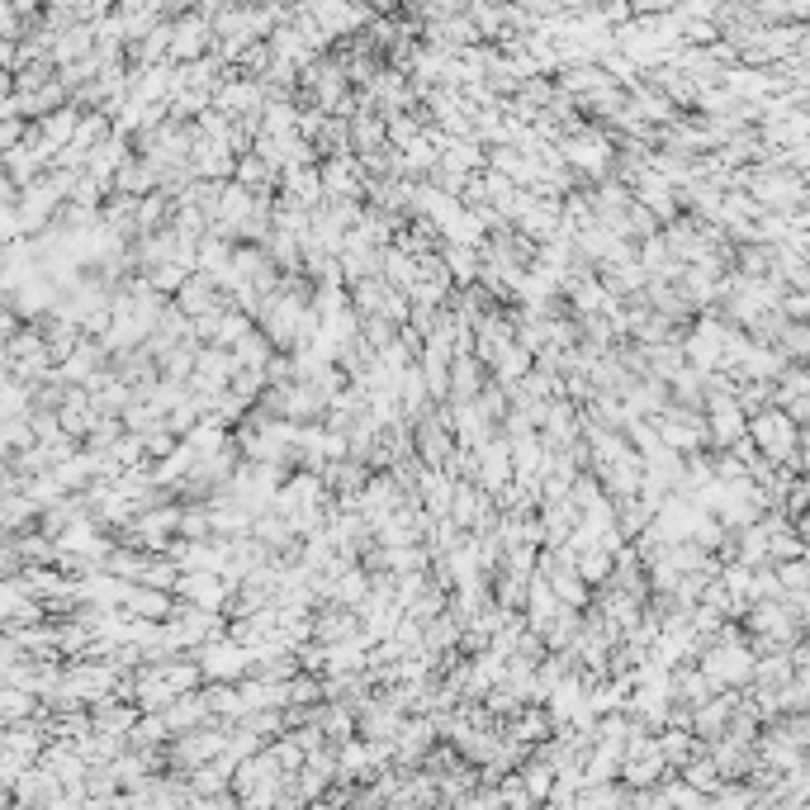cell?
Listing matches in <instances>:
<instances>
[{
    "label": "cell",
    "mask_w": 810,
    "mask_h": 810,
    "mask_svg": "<svg viewBox=\"0 0 810 810\" xmlns=\"http://www.w3.org/2000/svg\"><path fill=\"white\" fill-rule=\"evenodd\" d=\"M247 327H252V313H242V308L228 304L223 313H218V327H214V337H209V346H223V351H228V346H233Z\"/></svg>",
    "instance_id": "e0dca14e"
},
{
    "label": "cell",
    "mask_w": 810,
    "mask_h": 810,
    "mask_svg": "<svg viewBox=\"0 0 810 810\" xmlns=\"http://www.w3.org/2000/svg\"><path fill=\"white\" fill-rule=\"evenodd\" d=\"M678 777H683L687 787H697V792H706V796H711V792H716V787H720V782H725V777L716 773V763L706 758V749H702V754H692V758H687V763H678Z\"/></svg>",
    "instance_id": "5bb4252c"
},
{
    "label": "cell",
    "mask_w": 810,
    "mask_h": 810,
    "mask_svg": "<svg viewBox=\"0 0 810 810\" xmlns=\"http://www.w3.org/2000/svg\"><path fill=\"white\" fill-rule=\"evenodd\" d=\"M304 308H308L304 294L275 289V294H266V299H261V308H256L252 323L266 332V342L275 346V351H289V346L299 342V318H304Z\"/></svg>",
    "instance_id": "3957f363"
},
{
    "label": "cell",
    "mask_w": 810,
    "mask_h": 810,
    "mask_svg": "<svg viewBox=\"0 0 810 810\" xmlns=\"http://www.w3.org/2000/svg\"><path fill=\"white\" fill-rule=\"evenodd\" d=\"M436 256L446 261V270H450V280H455V285H474V275H479V252H474V247H460V242H446V237H441Z\"/></svg>",
    "instance_id": "ba28073f"
},
{
    "label": "cell",
    "mask_w": 810,
    "mask_h": 810,
    "mask_svg": "<svg viewBox=\"0 0 810 810\" xmlns=\"http://www.w3.org/2000/svg\"><path fill=\"white\" fill-rule=\"evenodd\" d=\"M171 593L180 597V602H190V607H204V612H223V602H228V583L214 574V569H180L176 574V588Z\"/></svg>",
    "instance_id": "277c9868"
},
{
    "label": "cell",
    "mask_w": 810,
    "mask_h": 810,
    "mask_svg": "<svg viewBox=\"0 0 810 810\" xmlns=\"http://www.w3.org/2000/svg\"><path fill=\"white\" fill-rule=\"evenodd\" d=\"M574 574L588 583V588H602L607 583V574H612V550H602V545H588L583 555H574Z\"/></svg>",
    "instance_id": "4fadbf2b"
},
{
    "label": "cell",
    "mask_w": 810,
    "mask_h": 810,
    "mask_svg": "<svg viewBox=\"0 0 810 810\" xmlns=\"http://www.w3.org/2000/svg\"><path fill=\"white\" fill-rule=\"evenodd\" d=\"M199 697H204V706H209V716L218 720H242L247 711H242V692H237V683H204L199 687Z\"/></svg>",
    "instance_id": "52a82bcc"
},
{
    "label": "cell",
    "mask_w": 810,
    "mask_h": 810,
    "mask_svg": "<svg viewBox=\"0 0 810 810\" xmlns=\"http://www.w3.org/2000/svg\"><path fill=\"white\" fill-rule=\"evenodd\" d=\"M654 233H659V218L649 214L645 204H635V199H630V204H626V237H654Z\"/></svg>",
    "instance_id": "ffe728a7"
},
{
    "label": "cell",
    "mask_w": 810,
    "mask_h": 810,
    "mask_svg": "<svg viewBox=\"0 0 810 810\" xmlns=\"http://www.w3.org/2000/svg\"><path fill=\"white\" fill-rule=\"evenodd\" d=\"M773 574H777V583H782V593H806V555L777 559Z\"/></svg>",
    "instance_id": "ac0fdd59"
},
{
    "label": "cell",
    "mask_w": 810,
    "mask_h": 810,
    "mask_svg": "<svg viewBox=\"0 0 810 810\" xmlns=\"http://www.w3.org/2000/svg\"><path fill=\"white\" fill-rule=\"evenodd\" d=\"M777 313H782V318H792V323H806L810 294H806V289H782V299H777Z\"/></svg>",
    "instance_id": "44dd1931"
},
{
    "label": "cell",
    "mask_w": 810,
    "mask_h": 810,
    "mask_svg": "<svg viewBox=\"0 0 810 810\" xmlns=\"http://www.w3.org/2000/svg\"><path fill=\"white\" fill-rule=\"evenodd\" d=\"M124 602L133 607V612L143 616H171V593L166 588H124Z\"/></svg>",
    "instance_id": "2e32d148"
},
{
    "label": "cell",
    "mask_w": 810,
    "mask_h": 810,
    "mask_svg": "<svg viewBox=\"0 0 810 810\" xmlns=\"http://www.w3.org/2000/svg\"><path fill=\"white\" fill-rule=\"evenodd\" d=\"M190 270L180 266V261H166V266H157L152 270V289H162V294H176L180 289V280H185Z\"/></svg>",
    "instance_id": "7402d4cb"
},
{
    "label": "cell",
    "mask_w": 810,
    "mask_h": 810,
    "mask_svg": "<svg viewBox=\"0 0 810 810\" xmlns=\"http://www.w3.org/2000/svg\"><path fill=\"white\" fill-rule=\"evenodd\" d=\"M545 583L555 588V597L564 602V607H578V612H583V607H588V597H593V588H588L574 569H550V574H545Z\"/></svg>",
    "instance_id": "30bf717a"
},
{
    "label": "cell",
    "mask_w": 810,
    "mask_h": 810,
    "mask_svg": "<svg viewBox=\"0 0 810 810\" xmlns=\"http://www.w3.org/2000/svg\"><path fill=\"white\" fill-rule=\"evenodd\" d=\"M190 659L199 664V678H204V683H237V678H247V664H252L247 645H237L228 630L199 640V645L190 649Z\"/></svg>",
    "instance_id": "7a4b0ae2"
},
{
    "label": "cell",
    "mask_w": 810,
    "mask_h": 810,
    "mask_svg": "<svg viewBox=\"0 0 810 810\" xmlns=\"http://www.w3.org/2000/svg\"><path fill=\"white\" fill-rule=\"evenodd\" d=\"M162 720H166L171 735H180V730H195V725H204V720H214V716H209V706H204L199 692H176L171 706L162 711Z\"/></svg>",
    "instance_id": "8992f818"
},
{
    "label": "cell",
    "mask_w": 810,
    "mask_h": 810,
    "mask_svg": "<svg viewBox=\"0 0 810 810\" xmlns=\"http://www.w3.org/2000/svg\"><path fill=\"white\" fill-rule=\"evenodd\" d=\"M488 370H493L498 384H512V379H522L526 370H531V351H526L522 342H503V351H498V360H493Z\"/></svg>",
    "instance_id": "7c38bea8"
},
{
    "label": "cell",
    "mask_w": 810,
    "mask_h": 810,
    "mask_svg": "<svg viewBox=\"0 0 810 810\" xmlns=\"http://www.w3.org/2000/svg\"><path fill=\"white\" fill-rule=\"evenodd\" d=\"M488 379V365L474 351H460V356H450V384H446V398L450 403H465V398H474L479 389H484Z\"/></svg>",
    "instance_id": "5b68a950"
},
{
    "label": "cell",
    "mask_w": 810,
    "mask_h": 810,
    "mask_svg": "<svg viewBox=\"0 0 810 810\" xmlns=\"http://www.w3.org/2000/svg\"><path fill=\"white\" fill-rule=\"evenodd\" d=\"M773 346H777V351H782L787 360H801V365H806V356H810V332H806V323H792V318H787V323L777 327Z\"/></svg>",
    "instance_id": "9a60e30c"
},
{
    "label": "cell",
    "mask_w": 810,
    "mask_h": 810,
    "mask_svg": "<svg viewBox=\"0 0 810 810\" xmlns=\"http://www.w3.org/2000/svg\"><path fill=\"white\" fill-rule=\"evenodd\" d=\"M744 436L758 446V455H768V460H792L796 450H806V427H796L792 417L782 413V408H758V413H749V422H744Z\"/></svg>",
    "instance_id": "6da1fadb"
},
{
    "label": "cell",
    "mask_w": 810,
    "mask_h": 810,
    "mask_svg": "<svg viewBox=\"0 0 810 810\" xmlns=\"http://www.w3.org/2000/svg\"><path fill=\"white\" fill-rule=\"evenodd\" d=\"M199 43H209V19H190L176 29V57H195Z\"/></svg>",
    "instance_id": "d6986e66"
},
{
    "label": "cell",
    "mask_w": 810,
    "mask_h": 810,
    "mask_svg": "<svg viewBox=\"0 0 810 810\" xmlns=\"http://www.w3.org/2000/svg\"><path fill=\"white\" fill-rule=\"evenodd\" d=\"M185 446L195 450V460H199V455H214V450L228 446V427H223V422H214V417H199L195 427L185 432Z\"/></svg>",
    "instance_id": "8fae6325"
},
{
    "label": "cell",
    "mask_w": 810,
    "mask_h": 810,
    "mask_svg": "<svg viewBox=\"0 0 810 810\" xmlns=\"http://www.w3.org/2000/svg\"><path fill=\"white\" fill-rule=\"evenodd\" d=\"M365 593H370V569L365 564H346L342 574L332 578V602H342V607H360Z\"/></svg>",
    "instance_id": "9c48e42d"
}]
</instances>
